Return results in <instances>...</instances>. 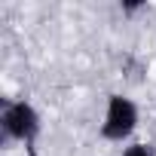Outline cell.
<instances>
[{
  "instance_id": "cell-1",
  "label": "cell",
  "mask_w": 156,
  "mask_h": 156,
  "mask_svg": "<svg viewBox=\"0 0 156 156\" xmlns=\"http://www.w3.org/2000/svg\"><path fill=\"white\" fill-rule=\"evenodd\" d=\"M3 135L12 138V141H22L28 150H34V141L40 135V113L34 110V104L28 101H9L3 107Z\"/></svg>"
},
{
  "instance_id": "cell-2",
  "label": "cell",
  "mask_w": 156,
  "mask_h": 156,
  "mask_svg": "<svg viewBox=\"0 0 156 156\" xmlns=\"http://www.w3.org/2000/svg\"><path fill=\"white\" fill-rule=\"evenodd\" d=\"M138 129V107L126 95H110L107 98V113L101 122V135L107 141H126Z\"/></svg>"
},
{
  "instance_id": "cell-3",
  "label": "cell",
  "mask_w": 156,
  "mask_h": 156,
  "mask_svg": "<svg viewBox=\"0 0 156 156\" xmlns=\"http://www.w3.org/2000/svg\"><path fill=\"white\" fill-rule=\"evenodd\" d=\"M122 156H153V150H150L147 144H132V147L122 150Z\"/></svg>"
}]
</instances>
